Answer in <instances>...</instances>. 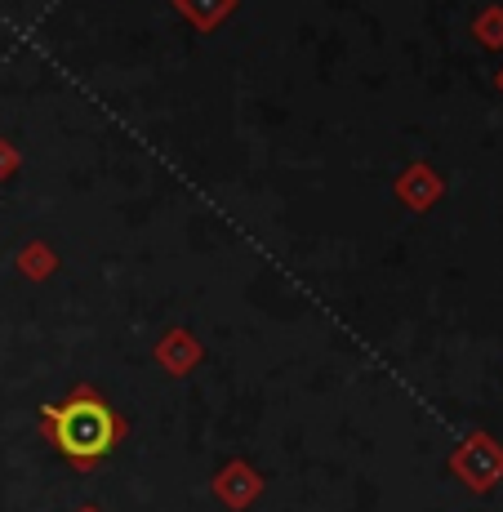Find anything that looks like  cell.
Wrapping results in <instances>:
<instances>
[{"label": "cell", "mask_w": 503, "mask_h": 512, "mask_svg": "<svg viewBox=\"0 0 503 512\" xmlns=\"http://www.w3.org/2000/svg\"><path fill=\"white\" fill-rule=\"evenodd\" d=\"M41 415L67 459H98L116 446V419L98 397H72L67 406H45Z\"/></svg>", "instance_id": "cell-1"}]
</instances>
